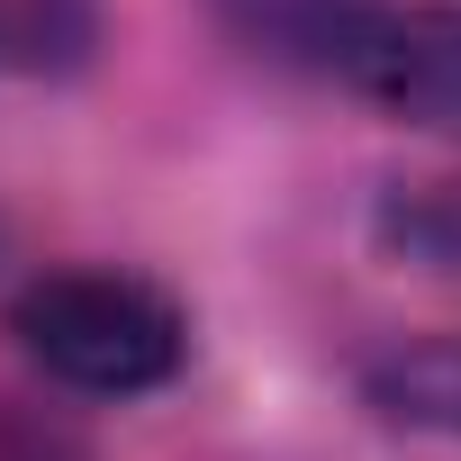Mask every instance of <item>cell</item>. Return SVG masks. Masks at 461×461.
<instances>
[{
	"instance_id": "obj_6",
	"label": "cell",
	"mask_w": 461,
	"mask_h": 461,
	"mask_svg": "<svg viewBox=\"0 0 461 461\" xmlns=\"http://www.w3.org/2000/svg\"><path fill=\"white\" fill-rule=\"evenodd\" d=\"M0 461H91V452L73 443L64 416H46L28 398H0Z\"/></svg>"
},
{
	"instance_id": "obj_2",
	"label": "cell",
	"mask_w": 461,
	"mask_h": 461,
	"mask_svg": "<svg viewBox=\"0 0 461 461\" xmlns=\"http://www.w3.org/2000/svg\"><path fill=\"white\" fill-rule=\"evenodd\" d=\"M335 91L371 100L398 127H434L461 136V0H371Z\"/></svg>"
},
{
	"instance_id": "obj_4",
	"label": "cell",
	"mask_w": 461,
	"mask_h": 461,
	"mask_svg": "<svg viewBox=\"0 0 461 461\" xmlns=\"http://www.w3.org/2000/svg\"><path fill=\"white\" fill-rule=\"evenodd\" d=\"M362 398L407 425V434H434V443H461V335H416V344H389L362 362Z\"/></svg>"
},
{
	"instance_id": "obj_1",
	"label": "cell",
	"mask_w": 461,
	"mask_h": 461,
	"mask_svg": "<svg viewBox=\"0 0 461 461\" xmlns=\"http://www.w3.org/2000/svg\"><path fill=\"white\" fill-rule=\"evenodd\" d=\"M0 326L55 389H82V398H154L190 362L181 299L145 272H100V263H64V272L19 281Z\"/></svg>"
},
{
	"instance_id": "obj_5",
	"label": "cell",
	"mask_w": 461,
	"mask_h": 461,
	"mask_svg": "<svg viewBox=\"0 0 461 461\" xmlns=\"http://www.w3.org/2000/svg\"><path fill=\"white\" fill-rule=\"evenodd\" d=\"M100 46V0H0V73L64 82Z\"/></svg>"
},
{
	"instance_id": "obj_3",
	"label": "cell",
	"mask_w": 461,
	"mask_h": 461,
	"mask_svg": "<svg viewBox=\"0 0 461 461\" xmlns=\"http://www.w3.org/2000/svg\"><path fill=\"white\" fill-rule=\"evenodd\" d=\"M362 10H371V0H217L226 37H236L245 55H263L281 73H317V82H335Z\"/></svg>"
}]
</instances>
